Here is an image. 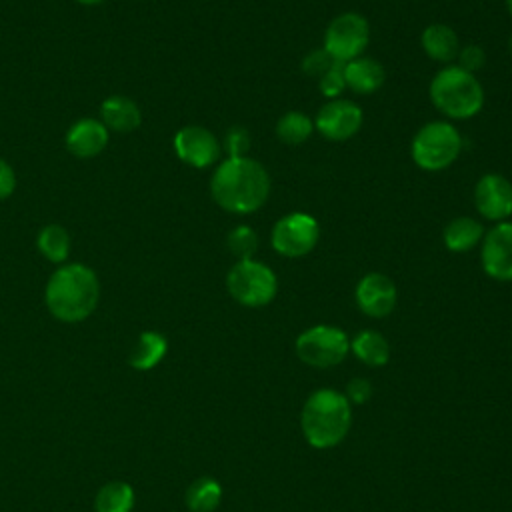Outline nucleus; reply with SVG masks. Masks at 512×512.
Masks as SVG:
<instances>
[{
  "label": "nucleus",
  "mask_w": 512,
  "mask_h": 512,
  "mask_svg": "<svg viewBox=\"0 0 512 512\" xmlns=\"http://www.w3.org/2000/svg\"><path fill=\"white\" fill-rule=\"evenodd\" d=\"M100 296L96 272L86 264H62L50 276L44 300L50 314L62 322H80L88 318Z\"/></svg>",
  "instance_id": "f03ea898"
},
{
  "label": "nucleus",
  "mask_w": 512,
  "mask_h": 512,
  "mask_svg": "<svg viewBox=\"0 0 512 512\" xmlns=\"http://www.w3.org/2000/svg\"><path fill=\"white\" fill-rule=\"evenodd\" d=\"M334 62H336V60H332L324 48H318V50H312V52H308V54L304 56V60H302V72H304L306 76L318 80Z\"/></svg>",
  "instance_id": "c756f323"
},
{
  "label": "nucleus",
  "mask_w": 512,
  "mask_h": 512,
  "mask_svg": "<svg viewBox=\"0 0 512 512\" xmlns=\"http://www.w3.org/2000/svg\"><path fill=\"white\" fill-rule=\"evenodd\" d=\"M398 290L390 276L382 272H368L364 274L354 290V300L360 312L370 318H384L396 306Z\"/></svg>",
  "instance_id": "4468645a"
},
{
  "label": "nucleus",
  "mask_w": 512,
  "mask_h": 512,
  "mask_svg": "<svg viewBox=\"0 0 512 512\" xmlns=\"http://www.w3.org/2000/svg\"><path fill=\"white\" fill-rule=\"evenodd\" d=\"M352 424V406L348 398L332 388L312 392L300 414V428L312 448L326 450L340 444Z\"/></svg>",
  "instance_id": "7ed1b4c3"
},
{
  "label": "nucleus",
  "mask_w": 512,
  "mask_h": 512,
  "mask_svg": "<svg viewBox=\"0 0 512 512\" xmlns=\"http://www.w3.org/2000/svg\"><path fill=\"white\" fill-rule=\"evenodd\" d=\"M320 238L318 220L302 210L288 212L278 218L270 230V246L286 258H302L310 254Z\"/></svg>",
  "instance_id": "1a4fd4ad"
},
{
  "label": "nucleus",
  "mask_w": 512,
  "mask_h": 512,
  "mask_svg": "<svg viewBox=\"0 0 512 512\" xmlns=\"http://www.w3.org/2000/svg\"><path fill=\"white\" fill-rule=\"evenodd\" d=\"M108 128L102 120L96 118H80L66 132V148L70 154L78 158H94L108 144Z\"/></svg>",
  "instance_id": "2eb2a0df"
},
{
  "label": "nucleus",
  "mask_w": 512,
  "mask_h": 512,
  "mask_svg": "<svg viewBox=\"0 0 512 512\" xmlns=\"http://www.w3.org/2000/svg\"><path fill=\"white\" fill-rule=\"evenodd\" d=\"M506 6H508V14H510V18H512V0H506Z\"/></svg>",
  "instance_id": "72a5a7b5"
},
{
  "label": "nucleus",
  "mask_w": 512,
  "mask_h": 512,
  "mask_svg": "<svg viewBox=\"0 0 512 512\" xmlns=\"http://www.w3.org/2000/svg\"><path fill=\"white\" fill-rule=\"evenodd\" d=\"M456 66H460L466 72L476 74L480 68H484L486 64V52L482 46L478 44H466L464 48H460L458 56H456Z\"/></svg>",
  "instance_id": "c85d7f7f"
},
{
  "label": "nucleus",
  "mask_w": 512,
  "mask_h": 512,
  "mask_svg": "<svg viewBox=\"0 0 512 512\" xmlns=\"http://www.w3.org/2000/svg\"><path fill=\"white\" fill-rule=\"evenodd\" d=\"M212 200L226 212L250 214L260 210L270 194V174L250 156L222 160L210 178Z\"/></svg>",
  "instance_id": "f257e3e1"
},
{
  "label": "nucleus",
  "mask_w": 512,
  "mask_h": 512,
  "mask_svg": "<svg viewBox=\"0 0 512 512\" xmlns=\"http://www.w3.org/2000/svg\"><path fill=\"white\" fill-rule=\"evenodd\" d=\"M420 44H422V50L426 52V56L430 60L446 64V66L456 60V56L462 48L456 30L448 24H442V22L428 24L422 30Z\"/></svg>",
  "instance_id": "dca6fc26"
},
{
  "label": "nucleus",
  "mask_w": 512,
  "mask_h": 512,
  "mask_svg": "<svg viewBox=\"0 0 512 512\" xmlns=\"http://www.w3.org/2000/svg\"><path fill=\"white\" fill-rule=\"evenodd\" d=\"M274 132H276L280 142L290 144V146H298V144L306 142L312 136L314 118H310L308 114H304L300 110H290V112L282 114L276 120Z\"/></svg>",
  "instance_id": "4be33fe9"
},
{
  "label": "nucleus",
  "mask_w": 512,
  "mask_h": 512,
  "mask_svg": "<svg viewBox=\"0 0 512 512\" xmlns=\"http://www.w3.org/2000/svg\"><path fill=\"white\" fill-rule=\"evenodd\" d=\"M384 78H386L384 66L370 56L362 54L344 64V82H346V88L352 90L354 94H360V96L374 94L384 84Z\"/></svg>",
  "instance_id": "f3484780"
},
{
  "label": "nucleus",
  "mask_w": 512,
  "mask_h": 512,
  "mask_svg": "<svg viewBox=\"0 0 512 512\" xmlns=\"http://www.w3.org/2000/svg\"><path fill=\"white\" fill-rule=\"evenodd\" d=\"M174 152L192 168H208L220 158L222 144L208 128L188 124L174 134Z\"/></svg>",
  "instance_id": "ddd939ff"
},
{
  "label": "nucleus",
  "mask_w": 512,
  "mask_h": 512,
  "mask_svg": "<svg viewBox=\"0 0 512 512\" xmlns=\"http://www.w3.org/2000/svg\"><path fill=\"white\" fill-rule=\"evenodd\" d=\"M166 350H168L166 338L160 332L146 330L136 338L130 350L128 362L136 370H150L166 356Z\"/></svg>",
  "instance_id": "412c9836"
},
{
  "label": "nucleus",
  "mask_w": 512,
  "mask_h": 512,
  "mask_svg": "<svg viewBox=\"0 0 512 512\" xmlns=\"http://www.w3.org/2000/svg\"><path fill=\"white\" fill-rule=\"evenodd\" d=\"M296 356L312 368H332L350 352L348 334L330 324H316L296 338Z\"/></svg>",
  "instance_id": "0eeeda50"
},
{
  "label": "nucleus",
  "mask_w": 512,
  "mask_h": 512,
  "mask_svg": "<svg viewBox=\"0 0 512 512\" xmlns=\"http://www.w3.org/2000/svg\"><path fill=\"white\" fill-rule=\"evenodd\" d=\"M226 246L228 250L238 258V260H246V258H254L256 250H258V234L254 232L252 226L248 224H238L234 226L228 236H226Z\"/></svg>",
  "instance_id": "a878e982"
},
{
  "label": "nucleus",
  "mask_w": 512,
  "mask_h": 512,
  "mask_svg": "<svg viewBox=\"0 0 512 512\" xmlns=\"http://www.w3.org/2000/svg\"><path fill=\"white\" fill-rule=\"evenodd\" d=\"M250 132L242 126H232L222 142L224 152L228 154L226 158H238V156H248L250 150Z\"/></svg>",
  "instance_id": "cd10ccee"
},
{
  "label": "nucleus",
  "mask_w": 512,
  "mask_h": 512,
  "mask_svg": "<svg viewBox=\"0 0 512 512\" xmlns=\"http://www.w3.org/2000/svg\"><path fill=\"white\" fill-rule=\"evenodd\" d=\"M462 152V136L448 120H432L418 128L410 142V156L424 172H440L452 166Z\"/></svg>",
  "instance_id": "39448f33"
},
{
  "label": "nucleus",
  "mask_w": 512,
  "mask_h": 512,
  "mask_svg": "<svg viewBox=\"0 0 512 512\" xmlns=\"http://www.w3.org/2000/svg\"><path fill=\"white\" fill-rule=\"evenodd\" d=\"M226 290L238 304L260 308L276 298L278 278L268 264L256 258L236 260L226 274Z\"/></svg>",
  "instance_id": "423d86ee"
},
{
  "label": "nucleus",
  "mask_w": 512,
  "mask_h": 512,
  "mask_svg": "<svg viewBox=\"0 0 512 512\" xmlns=\"http://www.w3.org/2000/svg\"><path fill=\"white\" fill-rule=\"evenodd\" d=\"M100 118H102V124L108 130L132 132L140 126L142 112H140L138 104L132 98L122 96V94H114V96H108L102 102Z\"/></svg>",
  "instance_id": "a211bd4d"
},
{
  "label": "nucleus",
  "mask_w": 512,
  "mask_h": 512,
  "mask_svg": "<svg viewBox=\"0 0 512 512\" xmlns=\"http://www.w3.org/2000/svg\"><path fill=\"white\" fill-rule=\"evenodd\" d=\"M96 512H132L134 490L126 482H108L100 488L94 502Z\"/></svg>",
  "instance_id": "b1692460"
},
{
  "label": "nucleus",
  "mask_w": 512,
  "mask_h": 512,
  "mask_svg": "<svg viewBox=\"0 0 512 512\" xmlns=\"http://www.w3.org/2000/svg\"><path fill=\"white\" fill-rule=\"evenodd\" d=\"M370 42V24L358 12H342L324 30L322 48L336 62H350L364 54Z\"/></svg>",
  "instance_id": "6e6552de"
},
{
  "label": "nucleus",
  "mask_w": 512,
  "mask_h": 512,
  "mask_svg": "<svg viewBox=\"0 0 512 512\" xmlns=\"http://www.w3.org/2000/svg\"><path fill=\"white\" fill-rule=\"evenodd\" d=\"M362 108L346 98H334L320 106L314 116V130L320 132L326 140L344 142L358 134L362 128Z\"/></svg>",
  "instance_id": "9d476101"
},
{
  "label": "nucleus",
  "mask_w": 512,
  "mask_h": 512,
  "mask_svg": "<svg viewBox=\"0 0 512 512\" xmlns=\"http://www.w3.org/2000/svg\"><path fill=\"white\" fill-rule=\"evenodd\" d=\"M318 86L322 96H326L328 100L340 98V94L346 90V82H344V64L342 62H334L320 78H318Z\"/></svg>",
  "instance_id": "bb28decb"
},
{
  "label": "nucleus",
  "mask_w": 512,
  "mask_h": 512,
  "mask_svg": "<svg viewBox=\"0 0 512 512\" xmlns=\"http://www.w3.org/2000/svg\"><path fill=\"white\" fill-rule=\"evenodd\" d=\"M486 230L480 220L472 216H456L442 230V242L450 252L464 254L482 244Z\"/></svg>",
  "instance_id": "6ab92c4d"
},
{
  "label": "nucleus",
  "mask_w": 512,
  "mask_h": 512,
  "mask_svg": "<svg viewBox=\"0 0 512 512\" xmlns=\"http://www.w3.org/2000/svg\"><path fill=\"white\" fill-rule=\"evenodd\" d=\"M16 188V174L12 166L0 158V200H6Z\"/></svg>",
  "instance_id": "2f4dec72"
},
{
  "label": "nucleus",
  "mask_w": 512,
  "mask_h": 512,
  "mask_svg": "<svg viewBox=\"0 0 512 512\" xmlns=\"http://www.w3.org/2000/svg\"><path fill=\"white\" fill-rule=\"evenodd\" d=\"M222 500V486L210 476H202L186 490V506L190 512H214Z\"/></svg>",
  "instance_id": "5701e85b"
},
{
  "label": "nucleus",
  "mask_w": 512,
  "mask_h": 512,
  "mask_svg": "<svg viewBox=\"0 0 512 512\" xmlns=\"http://www.w3.org/2000/svg\"><path fill=\"white\" fill-rule=\"evenodd\" d=\"M76 2H80V4H98L102 0H76Z\"/></svg>",
  "instance_id": "473e14b6"
},
{
  "label": "nucleus",
  "mask_w": 512,
  "mask_h": 512,
  "mask_svg": "<svg viewBox=\"0 0 512 512\" xmlns=\"http://www.w3.org/2000/svg\"><path fill=\"white\" fill-rule=\"evenodd\" d=\"M434 108L450 120H468L484 106V88L476 74L456 64L440 68L428 88Z\"/></svg>",
  "instance_id": "20e7f679"
},
{
  "label": "nucleus",
  "mask_w": 512,
  "mask_h": 512,
  "mask_svg": "<svg viewBox=\"0 0 512 512\" xmlns=\"http://www.w3.org/2000/svg\"><path fill=\"white\" fill-rule=\"evenodd\" d=\"M350 404H364L372 396V384L366 378H352L346 386V394Z\"/></svg>",
  "instance_id": "7c9ffc66"
},
{
  "label": "nucleus",
  "mask_w": 512,
  "mask_h": 512,
  "mask_svg": "<svg viewBox=\"0 0 512 512\" xmlns=\"http://www.w3.org/2000/svg\"><path fill=\"white\" fill-rule=\"evenodd\" d=\"M476 212L494 224L512 216V182L496 172H488L478 178L474 186Z\"/></svg>",
  "instance_id": "f8f14e48"
},
{
  "label": "nucleus",
  "mask_w": 512,
  "mask_h": 512,
  "mask_svg": "<svg viewBox=\"0 0 512 512\" xmlns=\"http://www.w3.org/2000/svg\"><path fill=\"white\" fill-rule=\"evenodd\" d=\"M508 50H510V56H512V36H510V40H508Z\"/></svg>",
  "instance_id": "f704fd0d"
},
{
  "label": "nucleus",
  "mask_w": 512,
  "mask_h": 512,
  "mask_svg": "<svg viewBox=\"0 0 512 512\" xmlns=\"http://www.w3.org/2000/svg\"><path fill=\"white\" fill-rule=\"evenodd\" d=\"M350 352L366 366H384L390 360V344L376 330H362L350 340Z\"/></svg>",
  "instance_id": "aec40b11"
},
{
  "label": "nucleus",
  "mask_w": 512,
  "mask_h": 512,
  "mask_svg": "<svg viewBox=\"0 0 512 512\" xmlns=\"http://www.w3.org/2000/svg\"><path fill=\"white\" fill-rule=\"evenodd\" d=\"M480 264L486 276L498 282H512V222L494 224L482 238Z\"/></svg>",
  "instance_id": "9b49d317"
},
{
  "label": "nucleus",
  "mask_w": 512,
  "mask_h": 512,
  "mask_svg": "<svg viewBox=\"0 0 512 512\" xmlns=\"http://www.w3.org/2000/svg\"><path fill=\"white\" fill-rule=\"evenodd\" d=\"M38 250L40 254L54 262V264H62L68 258L70 252V236L66 232L64 226L60 224H48L40 230L38 234Z\"/></svg>",
  "instance_id": "393cba45"
}]
</instances>
